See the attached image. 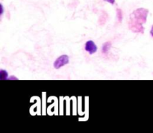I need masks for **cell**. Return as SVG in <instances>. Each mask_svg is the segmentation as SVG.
<instances>
[{
    "instance_id": "6da1fadb",
    "label": "cell",
    "mask_w": 153,
    "mask_h": 133,
    "mask_svg": "<svg viewBox=\"0 0 153 133\" xmlns=\"http://www.w3.org/2000/svg\"><path fill=\"white\" fill-rule=\"evenodd\" d=\"M148 10L144 8H139L134 10L130 15L129 28L134 32L143 33L144 28L142 24L146 22L147 17Z\"/></svg>"
},
{
    "instance_id": "7a4b0ae2",
    "label": "cell",
    "mask_w": 153,
    "mask_h": 133,
    "mask_svg": "<svg viewBox=\"0 0 153 133\" xmlns=\"http://www.w3.org/2000/svg\"><path fill=\"white\" fill-rule=\"evenodd\" d=\"M69 61H70V59H69V56L67 55H62L61 56L58 57L56 60L54 62L53 66L55 67V69L56 70H58L61 67H64L66 64H69Z\"/></svg>"
},
{
    "instance_id": "3957f363",
    "label": "cell",
    "mask_w": 153,
    "mask_h": 133,
    "mask_svg": "<svg viewBox=\"0 0 153 133\" xmlns=\"http://www.w3.org/2000/svg\"><path fill=\"white\" fill-rule=\"evenodd\" d=\"M85 51L89 52L91 55H92V54H94L95 52H97V46L93 40H88V41H87L86 43H85Z\"/></svg>"
},
{
    "instance_id": "277c9868",
    "label": "cell",
    "mask_w": 153,
    "mask_h": 133,
    "mask_svg": "<svg viewBox=\"0 0 153 133\" xmlns=\"http://www.w3.org/2000/svg\"><path fill=\"white\" fill-rule=\"evenodd\" d=\"M111 47V43L109 41L105 42L102 45V53L107 54L109 52V50H110Z\"/></svg>"
},
{
    "instance_id": "5b68a950",
    "label": "cell",
    "mask_w": 153,
    "mask_h": 133,
    "mask_svg": "<svg viewBox=\"0 0 153 133\" xmlns=\"http://www.w3.org/2000/svg\"><path fill=\"white\" fill-rule=\"evenodd\" d=\"M7 76H8V73H7V71L4 70H1V71H0V79H1V80L7 79Z\"/></svg>"
},
{
    "instance_id": "8992f818",
    "label": "cell",
    "mask_w": 153,
    "mask_h": 133,
    "mask_svg": "<svg viewBox=\"0 0 153 133\" xmlns=\"http://www.w3.org/2000/svg\"><path fill=\"white\" fill-rule=\"evenodd\" d=\"M104 1H107V2H109L110 4H112L115 3V0H104Z\"/></svg>"
},
{
    "instance_id": "52a82bcc",
    "label": "cell",
    "mask_w": 153,
    "mask_h": 133,
    "mask_svg": "<svg viewBox=\"0 0 153 133\" xmlns=\"http://www.w3.org/2000/svg\"><path fill=\"white\" fill-rule=\"evenodd\" d=\"M3 11H4V8H3V6L2 4H1V15H2Z\"/></svg>"
},
{
    "instance_id": "ba28073f",
    "label": "cell",
    "mask_w": 153,
    "mask_h": 133,
    "mask_svg": "<svg viewBox=\"0 0 153 133\" xmlns=\"http://www.w3.org/2000/svg\"><path fill=\"white\" fill-rule=\"evenodd\" d=\"M150 34H151V35L153 37V25L152 26V28H151V30H150Z\"/></svg>"
},
{
    "instance_id": "9c48e42d",
    "label": "cell",
    "mask_w": 153,
    "mask_h": 133,
    "mask_svg": "<svg viewBox=\"0 0 153 133\" xmlns=\"http://www.w3.org/2000/svg\"><path fill=\"white\" fill-rule=\"evenodd\" d=\"M7 79H17V78H16V77H13V76H12V77L7 78Z\"/></svg>"
}]
</instances>
